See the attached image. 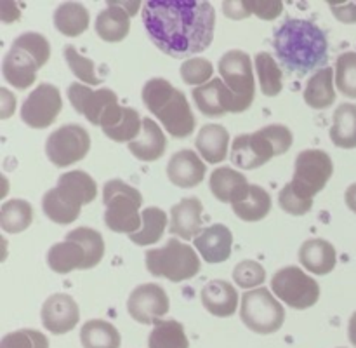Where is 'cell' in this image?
<instances>
[{
	"instance_id": "obj_1",
	"label": "cell",
	"mask_w": 356,
	"mask_h": 348,
	"mask_svg": "<svg viewBox=\"0 0 356 348\" xmlns=\"http://www.w3.org/2000/svg\"><path fill=\"white\" fill-rule=\"evenodd\" d=\"M143 23L153 44L170 58H190L211 47L216 13L212 3L190 0H149Z\"/></svg>"
},
{
	"instance_id": "obj_2",
	"label": "cell",
	"mask_w": 356,
	"mask_h": 348,
	"mask_svg": "<svg viewBox=\"0 0 356 348\" xmlns=\"http://www.w3.org/2000/svg\"><path fill=\"white\" fill-rule=\"evenodd\" d=\"M273 47L282 66L298 75L325 68L329 59V42L322 28L299 17H289L275 30Z\"/></svg>"
},
{
	"instance_id": "obj_3",
	"label": "cell",
	"mask_w": 356,
	"mask_h": 348,
	"mask_svg": "<svg viewBox=\"0 0 356 348\" xmlns=\"http://www.w3.org/2000/svg\"><path fill=\"white\" fill-rule=\"evenodd\" d=\"M143 103L155 115L172 138L184 139L193 134L195 115L183 90L162 77L149 79L143 87Z\"/></svg>"
},
{
	"instance_id": "obj_4",
	"label": "cell",
	"mask_w": 356,
	"mask_h": 348,
	"mask_svg": "<svg viewBox=\"0 0 356 348\" xmlns=\"http://www.w3.org/2000/svg\"><path fill=\"white\" fill-rule=\"evenodd\" d=\"M97 195V184L83 171H70L59 176L58 184L42 197V211L58 225H70L80 216L82 205Z\"/></svg>"
},
{
	"instance_id": "obj_5",
	"label": "cell",
	"mask_w": 356,
	"mask_h": 348,
	"mask_svg": "<svg viewBox=\"0 0 356 348\" xmlns=\"http://www.w3.org/2000/svg\"><path fill=\"white\" fill-rule=\"evenodd\" d=\"M292 143L294 136L291 129L282 124H271L252 134L236 136L233 139L229 159L233 166L240 169H257L273 157L287 153Z\"/></svg>"
},
{
	"instance_id": "obj_6",
	"label": "cell",
	"mask_w": 356,
	"mask_h": 348,
	"mask_svg": "<svg viewBox=\"0 0 356 348\" xmlns=\"http://www.w3.org/2000/svg\"><path fill=\"white\" fill-rule=\"evenodd\" d=\"M103 202L106 205L104 223L111 232L132 235L141 230L143 218L139 207L143 204V195L138 188L122 180H110L104 183Z\"/></svg>"
},
{
	"instance_id": "obj_7",
	"label": "cell",
	"mask_w": 356,
	"mask_h": 348,
	"mask_svg": "<svg viewBox=\"0 0 356 348\" xmlns=\"http://www.w3.org/2000/svg\"><path fill=\"white\" fill-rule=\"evenodd\" d=\"M146 268L153 277L184 282L200 271V258L195 249L177 239H169L163 247L146 251Z\"/></svg>"
},
{
	"instance_id": "obj_8",
	"label": "cell",
	"mask_w": 356,
	"mask_h": 348,
	"mask_svg": "<svg viewBox=\"0 0 356 348\" xmlns=\"http://www.w3.org/2000/svg\"><path fill=\"white\" fill-rule=\"evenodd\" d=\"M240 319L252 333L273 334L284 326L285 310L271 291L257 287L242 296Z\"/></svg>"
},
{
	"instance_id": "obj_9",
	"label": "cell",
	"mask_w": 356,
	"mask_h": 348,
	"mask_svg": "<svg viewBox=\"0 0 356 348\" xmlns=\"http://www.w3.org/2000/svg\"><path fill=\"white\" fill-rule=\"evenodd\" d=\"M334 173V162L323 150H305L296 159L294 176L289 187L305 200H313L325 188Z\"/></svg>"
},
{
	"instance_id": "obj_10",
	"label": "cell",
	"mask_w": 356,
	"mask_h": 348,
	"mask_svg": "<svg viewBox=\"0 0 356 348\" xmlns=\"http://www.w3.org/2000/svg\"><path fill=\"white\" fill-rule=\"evenodd\" d=\"M271 291L278 299L294 310L312 308L320 298V285L299 267H285L275 271Z\"/></svg>"
},
{
	"instance_id": "obj_11",
	"label": "cell",
	"mask_w": 356,
	"mask_h": 348,
	"mask_svg": "<svg viewBox=\"0 0 356 348\" xmlns=\"http://www.w3.org/2000/svg\"><path fill=\"white\" fill-rule=\"evenodd\" d=\"M218 68L225 84L236 97L235 113H242L252 104L254 96H256V82H254L250 56L240 49H233V51L222 54Z\"/></svg>"
},
{
	"instance_id": "obj_12",
	"label": "cell",
	"mask_w": 356,
	"mask_h": 348,
	"mask_svg": "<svg viewBox=\"0 0 356 348\" xmlns=\"http://www.w3.org/2000/svg\"><path fill=\"white\" fill-rule=\"evenodd\" d=\"M90 150V136L82 125L65 124L51 132L45 143L47 159L56 167H68L86 159Z\"/></svg>"
},
{
	"instance_id": "obj_13",
	"label": "cell",
	"mask_w": 356,
	"mask_h": 348,
	"mask_svg": "<svg viewBox=\"0 0 356 348\" xmlns=\"http://www.w3.org/2000/svg\"><path fill=\"white\" fill-rule=\"evenodd\" d=\"M61 93L52 84H40L30 93L21 106V118L31 129H45L61 113Z\"/></svg>"
},
{
	"instance_id": "obj_14",
	"label": "cell",
	"mask_w": 356,
	"mask_h": 348,
	"mask_svg": "<svg viewBox=\"0 0 356 348\" xmlns=\"http://www.w3.org/2000/svg\"><path fill=\"white\" fill-rule=\"evenodd\" d=\"M170 301L167 292L159 284H141L131 292L127 299V312L136 322L155 326L167 315Z\"/></svg>"
},
{
	"instance_id": "obj_15",
	"label": "cell",
	"mask_w": 356,
	"mask_h": 348,
	"mask_svg": "<svg viewBox=\"0 0 356 348\" xmlns=\"http://www.w3.org/2000/svg\"><path fill=\"white\" fill-rule=\"evenodd\" d=\"M66 93H68V100L76 110V113L83 115L94 125H101L104 113L113 104L118 103L117 94L111 89H106V87L92 90L90 87L83 86V84L73 82Z\"/></svg>"
},
{
	"instance_id": "obj_16",
	"label": "cell",
	"mask_w": 356,
	"mask_h": 348,
	"mask_svg": "<svg viewBox=\"0 0 356 348\" xmlns=\"http://www.w3.org/2000/svg\"><path fill=\"white\" fill-rule=\"evenodd\" d=\"M40 319L45 329L52 334H66L79 324L80 310L75 299L65 292L49 296L40 310Z\"/></svg>"
},
{
	"instance_id": "obj_17",
	"label": "cell",
	"mask_w": 356,
	"mask_h": 348,
	"mask_svg": "<svg viewBox=\"0 0 356 348\" xmlns=\"http://www.w3.org/2000/svg\"><path fill=\"white\" fill-rule=\"evenodd\" d=\"M195 104L207 117H222L226 113H235L236 97L221 79H212L211 82L191 90Z\"/></svg>"
},
{
	"instance_id": "obj_18",
	"label": "cell",
	"mask_w": 356,
	"mask_h": 348,
	"mask_svg": "<svg viewBox=\"0 0 356 348\" xmlns=\"http://www.w3.org/2000/svg\"><path fill=\"white\" fill-rule=\"evenodd\" d=\"M38 68H42V66L38 65L37 59H35L30 52L17 47V45L14 44L10 45L7 54L3 56V79H6V82H9L10 86H14L19 90L28 89V87L37 80Z\"/></svg>"
},
{
	"instance_id": "obj_19",
	"label": "cell",
	"mask_w": 356,
	"mask_h": 348,
	"mask_svg": "<svg viewBox=\"0 0 356 348\" xmlns=\"http://www.w3.org/2000/svg\"><path fill=\"white\" fill-rule=\"evenodd\" d=\"M205 173H207L205 164L190 148L176 152L167 164V177L170 183L181 188L198 187L204 181Z\"/></svg>"
},
{
	"instance_id": "obj_20",
	"label": "cell",
	"mask_w": 356,
	"mask_h": 348,
	"mask_svg": "<svg viewBox=\"0 0 356 348\" xmlns=\"http://www.w3.org/2000/svg\"><path fill=\"white\" fill-rule=\"evenodd\" d=\"M202 205L200 198L186 197L170 207L169 232L183 240L197 239L202 233Z\"/></svg>"
},
{
	"instance_id": "obj_21",
	"label": "cell",
	"mask_w": 356,
	"mask_h": 348,
	"mask_svg": "<svg viewBox=\"0 0 356 348\" xmlns=\"http://www.w3.org/2000/svg\"><path fill=\"white\" fill-rule=\"evenodd\" d=\"M195 247L207 263H222L232 256L233 235L228 226L216 223L202 230L200 235L195 239Z\"/></svg>"
},
{
	"instance_id": "obj_22",
	"label": "cell",
	"mask_w": 356,
	"mask_h": 348,
	"mask_svg": "<svg viewBox=\"0 0 356 348\" xmlns=\"http://www.w3.org/2000/svg\"><path fill=\"white\" fill-rule=\"evenodd\" d=\"M49 268L56 274H70L73 270H89V256L82 244L65 237L63 242L54 244L47 253Z\"/></svg>"
},
{
	"instance_id": "obj_23",
	"label": "cell",
	"mask_w": 356,
	"mask_h": 348,
	"mask_svg": "<svg viewBox=\"0 0 356 348\" xmlns=\"http://www.w3.org/2000/svg\"><path fill=\"white\" fill-rule=\"evenodd\" d=\"M202 305L216 317H232L238 305V292L228 280L216 278L202 289Z\"/></svg>"
},
{
	"instance_id": "obj_24",
	"label": "cell",
	"mask_w": 356,
	"mask_h": 348,
	"mask_svg": "<svg viewBox=\"0 0 356 348\" xmlns=\"http://www.w3.org/2000/svg\"><path fill=\"white\" fill-rule=\"evenodd\" d=\"M97 37L104 42H122L131 31V16L118 2H108L106 9L101 10L94 24Z\"/></svg>"
},
{
	"instance_id": "obj_25",
	"label": "cell",
	"mask_w": 356,
	"mask_h": 348,
	"mask_svg": "<svg viewBox=\"0 0 356 348\" xmlns=\"http://www.w3.org/2000/svg\"><path fill=\"white\" fill-rule=\"evenodd\" d=\"M299 261L315 275H327L336 268V247L325 239H309L299 249Z\"/></svg>"
},
{
	"instance_id": "obj_26",
	"label": "cell",
	"mask_w": 356,
	"mask_h": 348,
	"mask_svg": "<svg viewBox=\"0 0 356 348\" xmlns=\"http://www.w3.org/2000/svg\"><path fill=\"white\" fill-rule=\"evenodd\" d=\"M167 150V138L160 125L152 118H143V132L138 139L129 143V152L143 162H153L163 157Z\"/></svg>"
},
{
	"instance_id": "obj_27",
	"label": "cell",
	"mask_w": 356,
	"mask_h": 348,
	"mask_svg": "<svg viewBox=\"0 0 356 348\" xmlns=\"http://www.w3.org/2000/svg\"><path fill=\"white\" fill-rule=\"evenodd\" d=\"M233 212L243 221H261L271 211V197L259 184H249L232 204Z\"/></svg>"
},
{
	"instance_id": "obj_28",
	"label": "cell",
	"mask_w": 356,
	"mask_h": 348,
	"mask_svg": "<svg viewBox=\"0 0 356 348\" xmlns=\"http://www.w3.org/2000/svg\"><path fill=\"white\" fill-rule=\"evenodd\" d=\"M228 145L229 132L221 124L204 125L198 132L197 139H195V146H197L198 153L209 164L222 162L228 155Z\"/></svg>"
},
{
	"instance_id": "obj_29",
	"label": "cell",
	"mask_w": 356,
	"mask_h": 348,
	"mask_svg": "<svg viewBox=\"0 0 356 348\" xmlns=\"http://www.w3.org/2000/svg\"><path fill=\"white\" fill-rule=\"evenodd\" d=\"M249 184L247 177L232 167H218L212 171L209 180V187L214 197L225 204H233Z\"/></svg>"
},
{
	"instance_id": "obj_30",
	"label": "cell",
	"mask_w": 356,
	"mask_h": 348,
	"mask_svg": "<svg viewBox=\"0 0 356 348\" xmlns=\"http://www.w3.org/2000/svg\"><path fill=\"white\" fill-rule=\"evenodd\" d=\"M336 97L334 70L330 66H325L308 80L305 89V101L308 106L315 108V110H325V108L332 106Z\"/></svg>"
},
{
	"instance_id": "obj_31",
	"label": "cell",
	"mask_w": 356,
	"mask_h": 348,
	"mask_svg": "<svg viewBox=\"0 0 356 348\" xmlns=\"http://www.w3.org/2000/svg\"><path fill=\"white\" fill-rule=\"evenodd\" d=\"M83 348H120L122 338L117 327L103 319L87 320L80 329Z\"/></svg>"
},
{
	"instance_id": "obj_32",
	"label": "cell",
	"mask_w": 356,
	"mask_h": 348,
	"mask_svg": "<svg viewBox=\"0 0 356 348\" xmlns=\"http://www.w3.org/2000/svg\"><path fill=\"white\" fill-rule=\"evenodd\" d=\"M330 139L344 150L356 148V104L343 103L334 111Z\"/></svg>"
},
{
	"instance_id": "obj_33",
	"label": "cell",
	"mask_w": 356,
	"mask_h": 348,
	"mask_svg": "<svg viewBox=\"0 0 356 348\" xmlns=\"http://www.w3.org/2000/svg\"><path fill=\"white\" fill-rule=\"evenodd\" d=\"M54 26L66 37H79L89 28V10L79 2H65L54 10Z\"/></svg>"
},
{
	"instance_id": "obj_34",
	"label": "cell",
	"mask_w": 356,
	"mask_h": 348,
	"mask_svg": "<svg viewBox=\"0 0 356 348\" xmlns=\"http://www.w3.org/2000/svg\"><path fill=\"white\" fill-rule=\"evenodd\" d=\"M148 348H190L183 324L172 319L159 320L148 336Z\"/></svg>"
},
{
	"instance_id": "obj_35",
	"label": "cell",
	"mask_w": 356,
	"mask_h": 348,
	"mask_svg": "<svg viewBox=\"0 0 356 348\" xmlns=\"http://www.w3.org/2000/svg\"><path fill=\"white\" fill-rule=\"evenodd\" d=\"M33 221V209L31 204L21 198H13V200L3 202L2 209H0V226L6 233H16L24 232L28 226Z\"/></svg>"
},
{
	"instance_id": "obj_36",
	"label": "cell",
	"mask_w": 356,
	"mask_h": 348,
	"mask_svg": "<svg viewBox=\"0 0 356 348\" xmlns=\"http://www.w3.org/2000/svg\"><path fill=\"white\" fill-rule=\"evenodd\" d=\"M143 225L141 230L132 235H129V239L132 240L138 246H153V244L159 242L162 239L163 232L167 228V214L165 211H162L160 207H146L141 211Z\"/></svg>"
},
{
	"instance_id": "obj_37",
	"label": "cell",
	"mask_w": 356,
	"mask_h": 348,
	"mask_svg": "<svg viewBox=\"0 0 356 348\" xmlns=\"http://www.w3.org/2000/svg\"><path fill=\"white\" fill-rule=\"evenodd\" d=\"M254 66L264 96H278L284 89V84H282V70L273 56L270 52H257L254 58Z\"/></svg>"
},
{
	"instance_id": "obj_38",
	"label": "cell",
	"mask_w": 356,
	"mask_h": 348,
	"mask_svg": "<svg viewBox=\"0 0 356 348\" xmlns=\"http://www.w3.org/2000/svg\"><path fill=\"white\" fill-rule=\"evenodd\" d=\"M111 141L117 143H132L134 139L139 138L143 132V118L139 117L138 110L131 106L124 108V115L118 120L117 125L103 131Z\"/></svg>"
},
{
	"instance_id": "obj_39",
	"label": "cell",
	"mask_w": 356,
	"mask_h": 348,
	"mask_svg": "<svg viewBox=\"0 0 356 348\" xmlns=\"http://www.w3.org/2000/svg\"><path fill=\"white\" fill-rule=\"evenodd\" d=\"M63 54H65L66 63H68V68L72 70V73L80 82L89 84V86H97L101 82L99 77L96 75V65H94L92 59L80 54L75 45H65Z\"/></svg>"
},
{
	"instance_id": "obj_40",
	"label": "cell",
	"mask_w": 356,
	"mask_h": 348,
	"mask_svg": "<svg viewBox=\"0 0 356 348\" xmlns=\"http://www.w3.org/2000/svg\"><path fill=\"white\" fill-rule=\"evenodd\" d=\"M336 86L343 96L356 100V52H343L337 58Z\"/></svg>"
},
{
	"instance_id": "obj_41",
	"label": "cell",
	"mask_w": 356,
	"mask_h": 348,
	"mask_svg": "<svg viewBox=\"0 0 356 348\" xmlns=\"http://www.w3.org/2000/svg\"><path fill=\"white\" fill-rule=\"evenodd\" d=\"M66 237L82 244L87 256H89L90 268H94L96 264L101 263V260H103L104 256V240L99 232L89 228V226H80V228H75L70 233H66Z\"/></svg>"
},
{
	"instance_id": "obj_42",
	"label": "cell",
	"mask_w": 356,
	"mask_h": 348,
	"mask_svg": "<svg viewBox=\"0 0 356 348\" xmlns=\"http://www.w3.org/2000/svg\"><path fill=\"white\" fill-rule=\"evenodd\" d=\"M233 280L236 282L238 287L252 291V289H257L261 284H264V280H266V270L257 261L243 260L233 268Z\"/></svg>"
},
{
	"instance_id": "obj_43",
	"label": "cell",
	"mask_w": 356,
	"mask_h": 348,
	"mask_svg": "<svg viewBox=\"0 0 356 348\" xmlns=\"http://www.w3.org/2000/svg\"><path fill=\"white\" fill-rule=\"evenodd\" d=\"M181 79L188 86H204L211 82V77L214 73V66L205 58H190L181 65Z\"/></svg>"
},
{
	"instance_id": "obj_44",
	"label": "cell",
	"mask_w": 356,
	"mask_h": 348,
	"mask_svg": "<svg viewBox=\"0 0 356 348\" xmlns=\"http://www.w3.org/2000/svg\"><path fill=\"white\" fill-rule=\"evenodd\" d=\"M0 348H49V340L37 329H17L2 338Z\"/></svg>"
},
{
	"instance_id": "obj_45",
	"label": "cell",
	"mask_w": 356,
	"mask_h": 348,
	"mask_svg": "<svg viewBox=\"0 0 356 348\" xmlns=\"http://www.w3.org/2000/svg\"><path fill=\"white\" fill-rule=\"evenodd\" d=\"M13 44L30 52V54L37 59L40 66H44L45 63L49 61V56H51V44H49V40L44 35L37 33V31H26V33L19 35Z\"/></svg>"
},
{
	"instance_id": "obj_46",
	"label": "cell",
	"mask_w": 356,
	"mask_h": 348,
	"mask_svg": "<svg viewBox=\"0 0 356 348\" xmlns=\"http://www.w3.org/2000/svg\"><path fill=\"white\" fill-rule=\"evenodd\" d=\"M278 204H280V207L284 209L285 212H289V214L292 216H302L306 214V212L312 211L313 207V200H305V198L299 197V195L294 193V190L289 187V183L282 188L280 195H278Z\"/></svg>"
},
{
	"instance_id": "obj_47",
	"label": "cell",
	"mask_w": 356,
	"mask_h": 348,
	"mask_svg": "<svg viewBox=\"0 0 356 348\" xmlns=\"http://www.w3.org/2000/svg\"><path fill=\"white\" fill-rule=\"evenodd\" d=\"M247 7H249L250 13L266 21L275 19L284 10V3L282 2H247Z\"/></svg>"
},
{
	"instance_id": "obj_48",
	"label": "cell",
	"mask_w": 356,
	"mask_h": 348,
	"mask_svg": "<svg viewBox=\"0 0 356 348\" xmlns=\"http://www.w3.org/2000/svg\"><path fill=\"white\" fill-rule=\"evenodd\" d=\"M329 7L330 10H332L334 16H336L341 23H346V24L356 23V2H343V3L330 2Z\"/></svg>"
},
{
	"instance_id": "obj_49",
	"label": "cell",
	"mask_w": 356,
	"mask_h": 348,
	"mask_svg": "<svg viewBox=\"0 0 356 348\" xmlns=\"http://www.w3.org/2000/svg\"><path fill=\"white\" fill-rule=\"evenodd\" d=\"M16 110V97L9 89H0V118H9Z\"/></svg>"
},
{
	"instance_id": "obj_50",
	"label": "cell",
	"mask_w": 356,
	"mask_h": 348,
	"mask_svg": "<svg viewBox=\"0 0 356 348\" xmlns=\"http://www.w3.org/2000/svg\"><path fill=\"white\" fill-rule=\"evenodd\" d=\"M225 14L232 19H243V17L250 16V10L247 7V2H225L222 3Z\"/></svg>"
},
{
	"instance_id": "obj_51",
	"label": "cell",
	"mask_w": 356,
	"mask_h": 348,
	"mask_svg": "<svg viewBox=\"0 0 356 348\" xmlns=\"http://www.w3.org/2000/svg\"><path fill=\"white\" fill-rule=\"evenodd\" d=\"M344 202H346L348 207L356 214V183L348 187L346 193H344Z\"/></svg>"
},
{
	"instance_id": "obj_52",
	"label": "cell",
	"mask_w": 356,
	"mask_h": 348,
	"mask_svg": "<svg viewBox=\"0 0 356 348\" xmlns=\"http://www.w3.org/2000/svg\"><path fill=\"white\" fill-rule=\"evenodd\" d=\"M348 336H350V341L356 347V312L351 315L350 326H348Z\"/></svg>"
}]
</instances>
